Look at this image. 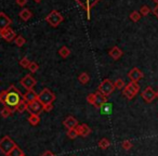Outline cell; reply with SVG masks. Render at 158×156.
<instances>
[{"mask_svg":"<svg viewBox=\"0 0 158 156\" xmlns=\"http://www.w3.org/2000/svg\"><path fill=\"white\" fill-rule=\"evenodd\" d=\"M121 146H123V149L126 150V151H129V150L132 147V143L130 142L129 140H126V141H123V142L121 143Z\"/></svg>","mask_w":158,"mask_h":156,"instance_id":"obj_36","label":"cell"},{"mask_svg":"<svg viewBox=\"0 0 158 156\" xmlns=\"http://www.w3.org/2000/svg\"><path fill=\"white\" fill-rule=\"evenodd\" d=\"M115 85L114 82H112L110 79H104L103 82L100 84L99 86V90L100 92L102 93V95H104L105 97H108V95H110L113 92H114L115 90Z\"/></svg>","mask_w":158,"mask_h":156,"instance_id":"obj_7","label":"cell"},{"mask_svg":"<svg viewBox=\"0 0 158 156\" xmlns=\"http://www.w3.org/2000/svg\"><path fill=\"white\" fill-rule=\"evenodd\" d=\"M76 130H77V133L78 136H81V137H88L89 134L91 133V129L88 125L86 124H81V125H78L76 127Z\"/></svg>","mask_w":158,"mask_h":156,"instance_id":"obj_15","label":"cell"},{"mask_svg":"<svg viewBox=\"0 0 158 156\" xmlns=\"http://www.w3.org/2000/svg\"><path fill=\"white\" fill-rule=\"evenodd\" d=\"M139 91H140V86H139L138 82H130L129 84L123 88V95H125L128 100H132L136 95H138Z\"/></svg>","mask_w":158,"mask_h":156,"instance_id":"obj_3","label":"cell"},{"mask_svg":"<svg viewBox=\"0 0 158 156\" xmlns=\"http://www.w3.org/2000/svg\"><path fill=\"white\" fill-rule=\"evenodd\" d=\"M153 13L155 14V15H156V18L158 19V5L156 6V7H155V8H154V9H153Z\"/></svg>","mask_w":158,"mask_h":156,"instance_id":"obj_41","label":"cell"},{"mask_svg":"<svg viewBox=\"0 0 158 156\" xmlns=\"http://www.w3.org/2000/svg\"><path fill=\"white\" fill-rule=\"evenodd\" d=\"M42 111H44V105L38 100L27 104V112L31 115H38L39 116V114Z\"/></svg>","mask_w":158,"mask_h":156,"instance_id":"obj_8","label":"cell"},{"mask_svg":"<svg viewBox=\"0 0 158 156\" xmlns=\"http://www.w3.org/2000/svg\"><path fill=\"white\" fill-rule=\"evenodd\" d=\"M23 100V95L21 93V91L16 88L15 86H10L9 89L7 90V102L6 105L8 108H12L13 111L16 110V106L20 104V102Z\"/></svg>","mask_w":158,"mask_h":156,"instance_id":"obj_1","label":"cell"},{"mask_svg":"<svg viewBox=\"0 0 158 156\" xmlns=\"http://www.w3.org/2000/svg\"><path fill=\"white\" fill-rule=\"evenodd\" d=\"M114 85H115V88L116 89H118V90H123V88L126 87V84H125V82H123V79H117L116 82H114Z\"/></svg>","mask_w":158,"mask_h":156,"instance_id":"obj_30","label":"cell"},{"mask_svg":"<svg viewBox=\"0 0 158 156\" xmlns=\"http://www.w3.org/2000/svg\"><path fill=\"white\" fill-rule=\"evenodd\" d=\"M28 121L31 126H37L40 121V118L38 115H29L28 117Z\"/></svg>","mask_w":158,"mask_h":156,"instance_id":"obj_26","label":"cell"},{"mask_svg":"<svg viewBox=\"0 0 158 156\" xmlns=\"http://www.w3.org/2000/svg\"><path fill=\"white\" fill-rule=\"evenodd\" d=\"M31 15H33V14H31V11L29 9H23L22 11L19 13V16L21 18V20L25 21V22H27V21L31 18Z\"/></svg>","mask_w":158,"mask_h":156,"instance_id":"obj_19","label":"cell"},{"mask_svg":"<svg viewBox=\"0 0 158 156\" xmlns=\"http://www.w3.org/2000/svg\"><path fill=\"white\" fill-rule=\"evenodd\" d=\"M67 137H68L69 139H72V140L76 139L77 137H78V133H77L76 128H74V129H68V131H67Z\"/></svg>","mask_w":158,"mask_h":156,"instance_id":"obj_31","label":"cell"},{"mask_svg":"<svg viewBox=\"0 0 158 156\" xmlns=\"http://www.w3.org/2000/svg\"><path fill=\"white\" fill-rule=\"evenodd\" d=\"M64 18L62 16V14L60 12H57L56 10L51 11L48 15L46 16V21L51 25L52 27H57L62 22H63Z\"/></svg>","mask_w":158,"mask_h":156,"instance_id":"obj_6","label":"cell"},{"mask_svg":"<svg viewBox=\"0 0 158 156\" xmlns=\"http://www.w3.org/2000/svg\"><path fill=\"white\" fill-rule=\"evenodd\" d=\"M142 98L146 103H151V102H153L157 98V93L155 92V90L153 88L146 87L142 92Z\"/></svg>","mask_w":158,"mask_h":156,"instance_id":"obj_10","label":"cell"},{"mask_svg":"<svg viewBox=\"0 0 158 156\" xmlns=\"http://www.w3.org/2000/svg\"><path fill=\"white\" fill-rule=\"evenodd\" d=\"M11 23H12L11 19L7 14L3 13V12H0V31L9 27L11 25Z\"/></svg>","mask_w":158,"mask_h":156,"instance_id":"obj_14","label":"cell"},{"mask_svg":"<svg viewBox=\"0 0 158 156\" xmlns=\"http://www.w3.org/2000/svg\"><path fill=\"white\" fill-rule=\"evenodd\" d=\"M78 80L81 82L82 85H86V84H88L89 80H90V76H89L88 73H81V74L79 75Z\"/></svg>","mask_w":158,"mask_h":156,"instance_id":"obj_22","label":"cell"},{"mask_svg":"<svg viewBox=\"0 0 158 156\" xmlns=\"http://www.w3.org/2000/svg\"><path fill=\"white\" fill-rule=\"evenodd\" d=\"M29 64H31V61H29L27 57H23V59L20 61V65L22 66V67H24V68H28Z\"/></svg>","mask_w":158,"mask_h":156,"instance_id":"obj_35","label":"cell"},{"mask_svg":"<svg viewBox=\"0 0 158 156\" xmlns=\"http://www.w3.org/2000/svg\"><path fill=\"white\" fill-rule=\"evenodd\" d=\"M34 1H35V2H37V3H39V2H41L42 0H34Z\"/></svg>","mask_w":158,"mask_h":156,"instance_id":"obj_42","label":"cell"},{"mask_svg":"<svg viewBox=\"0 0 158 156\" xmlns=\"http://www.w3.org/2000/svg\"><path fill=\"white\" fill-rule=\"evenodd\" d=\"M55 100V95L48 88H44L41 90V92L38 95V101L42 104V105H47V104H52V102Z\"/></svg>","mask_w":158,"mask_h":156,"instance_id":"obj_5","label":"cell"},{"mask_svg":"<svg viewBox=\"0 0 158 156\" xmlns=\"http://www.w3.org/2000/svg\"><path fill=\"white\" fill-rule=\"evenodd\" d=\"M74 1L79 6V7L81 8L84 11H86L87 19L90 20L91 9H92L94 6L98 5V2H99L100 0H74Z\"/></svg>","mask_w":158,"mask_h":156,"instance_id":"obj_2","label":"cell"},{"mask_svg":"<svg viewBox=\"0 0 158 156\" xmlns=\"http://www.w3.org/2000/svg\"><path fill=\"white\" fill-rule=\"evenodd\" d=\"M107 102V97H105L104 95H102L100 91L95 92V101H94V104L93 106L97 108H101L103 104H105Z\"/></svg>","mask_w":158,"mask_h":156,"instance_id":"obj_13","label":"cell"},{"mask_svg":"<svg viewBox=\"0 0 158 156\" xmlns=\"http://www.w3.org/2000/svg\"><path fill=\"white\" fill-rule=\"evenodd\" d=\"M14 44H15L18 47H22L26 44V39H25L23 36H18V37L14 39Z\"/></svg>","mask_w":158,"mask_h":156,"instance_id":"obj_28","label":"cell"},{"mask_svg":"<svg viewBox=\"0 0 158 156\" xmlns=\"http://www.w3.org/2000/svg\"><path fill=\"white\" fill-rule=\"evenodd\" d=\"M15 146H16L15 142L8 136L3 137V138L0 140V152L7 156Z\"/></svg>","mask_w":158,"mask_h":156,"instance_id":"obj_4","label":"cell"},{"mask_svg":"<svg viewBox=\"0 0 158 156\" xmlns=\"http://www.w3.org/2000/svg\"><path fill=\"white\" fill-rule=\"evenodd\" d=\"M38 68H39V66H38V64L36 63V62H31V64H29V66H28L29 72L36 73L38 70Z\"/></svg>","mask_w":158,"mask_h":156,"instance_id":"obj_34","label":"cell"},{"mask_svg":"<svg viewBox=\"0 0 158 156\" xmlns=\"http://www.w3.org/2000/svg\"><path fill=\"white\" fill-rule=\"evenodd\" d=\"M94 101H95V93H90V95H88V97H87V102L93 105Z\"/></svg>","mask_w":158,"mask_h":156,"instance_id":"obj_37","label":"cell"},{"mask_svg":"<svg viewBox=\"0 0 158 156\" xmlns=\"http://www.w3.org/2000/svg\"><path fill=\"white\" fill-rule=\"evenodd\" d=\"M101 112H102V114H110V113L112 112V105L106 102L105 104H103V105H102Z\"/></svg>","mask_w":158,"mask_h":156,"instance_id":"obj_27","label":"cell"},{"mask_svg":"<svg viewBox=\"0 0 158 156\" xmlns=\"http://www.w3.org/2000/svg\"><path fill=\"white\" fill-rule=\"evenodd\" d=\"M23 156H25V155H23Z\"/></svg>","mask_w":158,"mask_h":156,"instance_id":"obj_45","label":"cell"},{"mask_svg":"<svg viewBox=\"0 0 158 156\" xmlns=\"http://www.w3.org/2000/svg\"><path fill=\"white\" fill-rule=\"evenodd\" d=\"M27 104H28V103H27V102L25 101L24 99H23L22 101L20 102V104L16 106V110L15 111L18 113H24L25 111H27Z\"/></svg>","mask_w":158,"mask_h":156,"instance_id":"obj_21","label":"cell"},{"mask_svg":"<svg viewBox=\"0 0 158 156\" xmlns=\"http://www.w3.org/2000/svg\"><path fill=\"white\" fill-rule=\"evenodd\" d=\"M128 77L130 78L131 82H138L139 80H141L144 77V74L142 73V70L138 67H133L129 73H128Z\"/></svg>","mask_w":158,"mask_h":156,"instance_id":"obj_12","label":"cell"},{"mask_svg":"<svg viewBox=\"0 0 158 156\" xmlns=\"http://www.w3.org/2000/svg\"><path fill=\"white\" fill-rule=\"evenodd\" d=\"M0 36L8 42H11L12 40H14L16 38V34L11 27H7V28L2 29V31H0Z\"/></svg>","mask_w":158,"mask_h":156,"instance_id":"obj_11","label":"cell"},{"mask_svg":"<svg viewBox=\"0 0 158 156\" xmlns=\"http://www.w3.org/2000/svg\"><path fill=\"white\" fill-rule=\"evenodd\" d=\"M156 93H157V98H158V91H157V92H156Z\"/></svg>","mask_w":158,"mask_h":156,"instance_id":"obj_44","label":"cell"},{"mask_svg":"<svg viewBox=\"0 0 158 156\" xmlns=\"http://www.w3.org/2000/svg\"><path fill=\"white\" fill-rule=\"evenodd\" d=\"M63 124L67 129H74V128H76L77 126H78V121H77V119L73 116L66 117L65 120L63 121Z\"/></svg>","mask_w":158,"mask_h":156,"instance_id":"obj_16","label":"cell"},{"mask_svg":"<svg viewBox=\"0 0 158 156\" xmlns=\"http://www.w3.org/2000/svg\"><path fill=\"white\" fill-rule=\"evenodd\" d=\"M59 54L61 55L62 57H64V59H65V57H67L68 55L70 54V50H69V49H68L66 46H63L62 48H60Z\"/></svg>","mask_w":158,"mask_h":156,"instance_id":"obj_24","label":"cell"},{"mask_svg":"<svg viewBox=\"0 0 158 156\" xmlns=\"http://www.w3.org/2000/svg\"><path fill=\"white\" fill-rule=\"evenodd\" d=\"M98 145H99V147L100 149H102V150H106L108 146L110 145V142L107 140L106 138H103V139H101V140L99 141V143H98Z\"/></svg>","mask_w":158,"mask_h":156,"instance_id":"obj_23","label":"cell"},{"mask_svg":"<svg viewBox=\"0 0 158 156\" xmlns=\"http://www.w3.org/2000/svg\"><path fill=\"white\" fill-rule=\"evenodd\" d=\"M149 12H151V8L147 7V6H142L140 9V14L143 16H146L149 14Z\"/></svg>","mask_w":158,"mask_h":156,"instance_id":"obj_32","label":"cell"},{"mask_svg":"<svg viewBox=\"0 0 158 156\" xmlns=\"http://www.w3.org/2000/svg\"><path fill=\"white\" fill-rule=\"evenodd\" d=\"M153 1H154V2L156 3V5H158V0H153Z\"/></svg>","mask_w":158,"mask_h":156,"instance_id":"obj_43","label":"cell"},{"mask_svg":"<svg viewBox=\"0 0 158 156\" xmlns=\"http://www.w3.org/2000/svg\"><path fill=\"white\" fill-rule=\"evenodd\" d=\"M16 3L21 7H24L25 5L27 3V0H16Z\"/></svg>","mask_w":158,"mask_h":156,"instance_id":"obj_39","label":"cell"},{"mask_svg":"<svg viewBox=\"0 0 158 156\" xmlns=\"http://www.w3.org/2000/svg\"><path fill=\"white\" fill-rule=\"evenodd\" d=\"M23 99L27 102V103H31V102H34L36 100H38V95L33 90H27V92L23 95Z\"/></svg>","mask_w":158,"mask_h":156,"instance_id":"obj_17","label":"cell"},{"mask_svg":"<svg viewBox=\"0 0 158 156\" xmlns=\"http://www.w3.org/2000/svg\"><path fill=\"white\" fill-rule=\"evenodd\" d=\"M6 102H7V90H3L0 92V103L3 104V106H5Z\"/></svg>","mask_w":158,"mask_h":156,"instance_id":"obj_33","label":"cell"},{"mask_svg":"<svg viewBox=\"0 0 158 156\" xmlns=\"http://www.w3.org/2000/svg\"><path fill=\"white\" fill-rule=\"evenodd\" d=\"M41 156H55V155L52 153V152H50V151H46L44 154H42Z\"/></svg>","mask_w":158,"mask_h":156,"instance_id":"obj_40","label":"cell"},{"mask_svg":"<svg viewBox=\"0 0 158 156\" xmlns=\"http://www.w3.org/2000/svg\"><path fill=\"white\" fill-rule=\"evenodd\" d=\"M20 84L22 85L25 89H27V90H33L34 87L37 84V80H36L31 75L28 74V75H25L22 79H21Z\"/></svg>","mask_w":158,"mask_h":156,"instance_id":"obj_9","label":"cell"},{"mask_svg":"<svg viewBox=\"0 0 158 156\" xmlns=\"http://www.w3.org/2000/svg\"><path fill=\"white\" fill-rule=\"evenodd\" d=\"M14 111L12 110V108H8V106H3V108L1 110V112H0V114H1V116L3 117V118H8L9 116H11L12 114H13Z\"/></svg>","mask_w":158,"mask_h":156,"instance_id":"obj_20","label":"cell"},{"mask_svg":"<svg viewBox=\"0 0 158 156\" xmlns=\"http://www.w3.org/2000/svg\"><path fill=\"white\" fill-rule=\"evenodd\" d=\"M110 57L114 60H118L123 57V51H121V49H119L118 47H113L110 50Z\"/></svg>","mask_w":158,"mask_h":156,"instance_id":"obj_18","label":"cell"},{"mask_svg":"<svg viewBox=\"0 0 158 156\" xmlns=\"http://www.w3.org/2000/svg\"><path fill=\"white\" fill-rule=\"evenodd\" d=\"M23 155H24V153H23V151L18 146V145H16L9 154H8V156H23Z\"/></svg>","mask_w":158,"mask_h":156,"instance_id":"obj_25","label":"cell"},{"mask_svg":"<svg viewBox=\"0 0 158 156\" xmlns=\"http://www.w3.org/2000/svg\"><path fill=\"white\" fill-rule=\"evenodd\" d=\"M141 18H142V15H141L140 12H138V11H133L130 14V19H131V21H133V22H139V21L141 20Z\"/></svg>","mask_w":158,"mask_h":156,"instance_id":"obj_29","label":"cell"},{"mask_svg":"<svg viewBox=\"0 0 158 156\" xmlns=\"http://www.w3.org/2000/svg\"><path fill=\"white\" fill-rule=\"evenodd\" d=\"M52 110H53L52 104H47V105H44V112H51Z\"/></svg>","mask_w":158,"mask_h":156,"instance_id":"obj_38","label":"cell"}]
</instances>
